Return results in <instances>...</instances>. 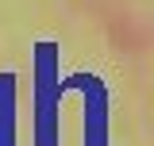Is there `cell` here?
<instances>
[]
</instances>
